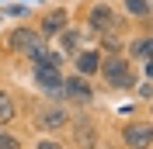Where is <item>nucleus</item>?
<instances>
[{
  "label": "nucleus",
  "instance_id": "1",
  "mask_svg": "<svg viewBox=\"0 0 153 149\" xmlns=\"http://www.w3.org/2000/svg\"><path fill=\"white\" fill-rule=\"evenodd\" d=\"M94 80H101L105 94H132L136 80H139V66L125 52H101V66H97Z\"/></svg>",
  "mask_w": 153,
  "mask_h": 149
},
{
  "label": "nucleus",
  "instance_id": "2",
  "mask_svg": "<svg viewBox=\"0 0 153 149\" xmlns=\"http://www.w3.org/2000/svg\"><path fill=\"white\" fill-rule=\"evenodd\" d=\"M73 21L87 31V35H97V31H125V35H129V31H132V24L118 14L115 0H84L80 10L73 14Z\"/></svg>",
  "mask_w": 153,
  "mask_h": 149
},
{
  "label": "nucleus",
  "instance_id": "3",
  "mask_svg": "<svg viewBox=\"0 0 153 149\" xmlns=\"http://www.w3.org/2000/svg\"><path fill=\"white\" fill-rule=\"evenodd\" d=\"M70 114H73V108H66L63 101H49V97H38L28 108V121L35 135H63L70 125Z\"/></svg>",
  "mask_w": 153,
  "mask_h": 149
},
{
  "label": "nucleus",
  "instance_id": "4",
  "mask_svg": "<svg viewBox=\"0 0 153 149\" xmlns=\"http://www.w3.org/2000/svg\"><path fill=\"white\" fill-rule=\"evenodd\" d=\"M59 101L80 111V108H94L97 104V87L91 76H80V73H63V90H59Z\"/></svg>",
  "mask_w": 153,
  "mask_h": 149
},
{
  "label": "nucleus",
  "instance_id": "5",
  "mask_svg": "<svg viewBox=\"0 0 153 149\" xmlns=\"http://www.w3.org/2000/svg\"><path fill=\"white\" fill-rule=\"evenodd\" d=\"M118 146L122 149H153V125L146 114H136V118H122L118 121Z\"/></svg>",
  "mask_w": 153,
  "mask_h": 149
},
{
  "label": "nucleus",
  "instance_id": "6",
  "mask_svg": "<svg viewBox=\"0 0 153 149\" xmlns=\"http://www.w3.org/2000/svg\"><path fill=\"white\" fill-rule=\"evenodd\" d=\"M70 21H73V10H70L66 4H49V7L35 10V18H31V24L38 28V35L45 38V42H52V38H56L59 31L66 28Z\"/></svg>",
  "mask_w": 153,
  "mask_h": 149
},
{
  "label": "nucleus",
  "instance_id": "7",
  "mask_svg": "<svg viewBox=\"0 0 153 149\" xmlns=\"http://www.w3.org/2000/svg\"><path fill=\"white\" fill-rule=\"evenodd\" d=\"M63 73H66V69H56V66H28V80H31V87H35V94L38 97H49V101H59Z\"/></svg>",
  "mask_w": 153,
  "mask_h": 149
},
{
  "label": "nucleus",
  "instance_id": "8",
  "mask_svg": "<svg viewBox=\"0 0 153 149\" xmlns=\"http://www.w3.org/2000/svg\"><path fill=\"white\" fill-rule=\"evenodd\" d=\"M52 45H56L59 52H63V56L70 59L73 52H80L84 45H94V35H87V31L80 28V24H76V21H70L66 28H63L56 38H52Z\"/></svg>",
  "mask_w": 153,
  "mask_h": 149
},
{
  "label": "nucleus",
  "instance_id": "9",
  "mask_svg": "<svg viewBox=\"0 0 153 149\" xmlns=\"http://www.w3.org/2000/svg\"><path fill=\"white\" fill-rule=\"evenodd\" d=\"M125 56L132 59L136 66H139V63H150V59H153V31L150 28L129 31V38H125Z\"/></svg>",
  "mask_w": 153,
  "mask_h": 149
},
{
  "label": "nucleus",
  "instance_id": "10",
  "mask_svg": "<svg viewBox=\"0 0 153 149\" xmlns=\"http://www.w3.org/2000/svg\"><path fill=\"white\" fill-rule=\"evenodd\" d=\"M115 7L129 24H139V28H150L153 18V0H115Z\"/></svg>",
  "mask_w": 153,
  "mask_h": 149
},
{
  "label": "nucleus",
  "instance_id": "11",
  "mask_svg": "<svg viewBox=\"0 0 153 149\" xmlns=\"http://www.w3.org/2000/svg\"><path fill=\"white\" fill-rule=\"evenodd\" d=\"M21 111H25V108H21V97L10 90V87L0 83V128H14L18 118H21Z\"/></svg>",
  "mask_w": 153,
  "mask_h": 149
},
{
  "label": "nucleus",
  "instance_id": "12",
  "mask_svg": "<svg viewBox=\"0 0 153 149\" xmlns=\"http://www.w3.org/2000/svg\"><path fill=\"white\" fill-rule=\"evenodd\" d=\"M70 63H73V73L91 76V80H94V76H97V66H101V52H97L94 45H84L80 52L70 56Z\"/></svg>",
  "mask_w": 153,
  "mask_h": 149
},
{
  "label": "nucleus",
  "instance_id": "13",
  "mask_svg": "<svg viewBox=\"0 0 153 149\" xmlns=\"http://www.w3.org/2000/svg\"><path fill=\"white\" fill-rule=\"evenodd\" d=\"M125 31H97L94 35V49L97 52H125Z\"/></svg>",
  "mask_w": 153,
  "mask_h": 149
},
{
  "label": "nucleus",
  "instance_id": "14",
  "mask_svg": "<svg viewBox=\"0 0 153 149\" xmlns=\"http://www.w3.org/2000/svg\"><path fill=\"white\" fill-rule=\"evenodd\" d=\"M0 18L4 21H31L35 18V4H21V0L0 4Z\"/></svg>",
  "mask_w": 153,
  "mask_h": 149
},
{
  "label": "nucleus",
  "instance_id": "15",
  "mask_svg": "<svg viewBox=\"0 0 153 149\" xmlns=\"http://www.w3.org/2000/svg\"><path fill=\"white\" fill-rule=\"evenodd\" d=\"M129 97H132V101H139L143 108H150V104H153V76H139Z\"/></svg>",
  "mask_w": 153,
  "mask_h": 149
},
{
  "label": "nucleus",
  "instance_id": "16",
  "mask_svg": "<svg viewBox=\"0 0 153 149\" xmlns=\"http://www.w3.org/2000/svg\"><path fill=\"white\" fill-rule=\"evenodd\" d=\"M28 149H70V142L63 135H35L28 142Z\"/></svg>",
  "mask_w": 153,
  "mask_h": 149
},
{
  "label": "nucleus",
  "instance_id": "17",
  "mask_svg": "<svg viewBox=\"0 0 153 149\" xmlns=\"http://www.w3.org/2000/svg\"><path fill=\"white\" fill-rule=\"evenodd\" d=\"M0 149H25V142L14 128H0Z\"/></svg>",
  "mask_w": 153,
  "mask_h": 149
},
{
  "label": "nucleus",
  "instance_id": "18",
  "mask_svg": "<svg viewBox=\"0 0 153 149\" xmlns=\"http://www.w3.org/2000/svg\"><path fill=\"white\" fill-rule=\"evenodd\" d=\"M115 114H118V118H136V114H150V108H143L139 101H129V104H122Z\"/></svg>",
  "mask_w": 153,
  "mask_h": 149
},
{
  "label": "nucleus",
  "instance_id": "19",
  "mask_svg": "<svg viewBox=\"0 0 153 149\" xmlns=\"http://www.w3.org/2000/svg\"><path fill=\"white\" fill-rule=\"evenodd\" d=\"M21 4H35V0H21Z\"/></svg>",
  "mask_w": 153,
  "mask_h": 149
},
{
  "label": "nucleus",
  "instance_id": "20",
  "mask_svg": "<svg viewBox=\"0 0 153 149\" xmlns=\"http://www.w3.org/2000/svg\"><path fill=\"white\" fill-rule=\"evenodd\" d=\"M0 24H4V18H0ZM0 35H4V28H0Z\"/></svg>",
  "mask_w": 153,
  "mask_h": 149
},
{
  "label": "nucleus",
  "instance_id": "21",
  "mask_svg": "<svg viewBox=\"0 0 153 149\" xmlns=\"http://www.w3.org/2000/svg\"><path fill=\"white\" fill-rule=\"evenodd\" d=\"M0 4H7V0H0Z\"/></svg>",
  "mask_w": 153,
  "mask_h": 149
}]
</instances>
